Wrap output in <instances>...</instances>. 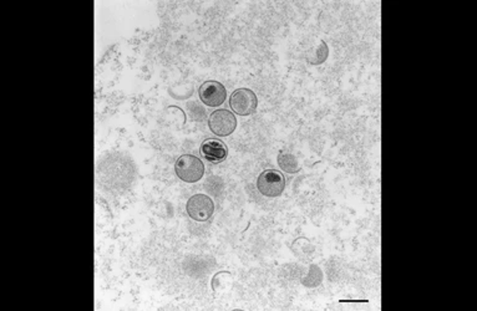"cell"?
Returning a JSON list of instances; mask_svg holds the SVG:
<instances>
[{"label": "cell", "mask_w": 477, "mask_h": 311, "mask_svg": "<svg viewBox=\"0 0 477 311\" xmlns=\"http://www.w3.org/2000/svg\"><path fill=\"white\" fill-rule=\"evenodd\" d=\"M310 59L308 61L313 65H319V63H324L326 58H328V47L324 42H320V45L318 48H315L314 50H310Z\"/></svg>", "instance_id": "cell-9"}, {"label": "cell", "mask_w": 477, "mask_h": 311, "mask_svg": "<svg viewBox=\"0 0 477 311\" xmlns=\"http://www.w3.org/2000/svg\"><path fill=\"white\" fill-rule=\"evenodd\" d=\"M189 218L196 221H207L215 212V203L208 195H194L186 205Z\"/></svg>", "instance_id": "cell-4"}, {"label": "cell", "mask_w": 477, "mask_h": 311, "mask_svg": "<svg viewBox=\"0 0 477 311\" xmlns=\"http://www.w3.org/2000/svg\"><path fill=\"white\" fill-rule=\"evenodd\" d=\"M230 106L237 115L249 116L257 110V96L249 89H238L232 94Z\"/></svg>", "instance_id": "cell-3"}, {"label": "cell", "mask_w": 477, "mask_h": 311, "mask_svg": "<svg viewBox=\"0 0 477 311\" xmlns=\"http://www.w3.org/2000/svg\"><path fill=\"white\" fill-rule=\"evenodd\" d=\"M201 154L210 164H220L227 159L228 148L220 140L208 138L201 145Z\"/></svg>", "instance_id": "cell-7"}, {"label": "cell", "mask_w": 477, "mask_h": 311, "mask_svg": "<svg viewBox=\"0 0 477 311\" xmlns=\"http://www.w3.org/2000/svg\"><path fill=\"white\" fill-rule=\"evenodd\" d=\"M278 164L279 167L283 169L284 172H287V173H298L299 169H300L297 157L294 154H292V153L287 152V151H282V152L279 153Z\"/></svg>", "instance_id": "cell-8"}, {"label": "cell", "mask_w": 477, "mask_h": 311, "mask_svg": "<svg viewBox=\"0 0 477 311\" xmlns=\"http://www.w3.org/2000/svg\"><path fill=\"white\" fill-rule=\"evenodd\" d=\"M199 96L206 106L218 107L227 99V91L218 81H206L199 86Z\"/></svg>", "instance_id": "cell-6"}, {"label": "cell", "mask_w": 477, "mask_h": 311, "mask_svg": "<svg viewBox=\"0 0 477 311\" xmlns=\"http://www.w3.org/2000/svg\"><path fill=\"white\" fill-rule=\"evenodd\" d=\"M175 172L186 183H196L205 174V164L192 154H184L176 161Z\"/></svg>", "instance_id": "cell-1"}, {"label": "cell", "mask_w": 477, "mask_h": 311, "mask_svg": "<svg viewBox=\"0 0 477 311\" xmlns=\"http://www.w3.org/2000/svg\"><path fill=\"white\" fill-rule=\"evenodd\" d=\"M257 188L264 197L276 198L283 193L285 178L277 169H266L258 177Z\"/></svg>", "instance_id": "cell-2"}, {"label": "cell", "mask_w": 477, "mask_h": 311, "mask_svg": "<svg viewBox=\"0 0 477 311\" xmlns=\"http://www.w3.org/2000/svg\"><path fill=\"white\" fill-rule=\"evenodd\" d=\"M208 127L216 136L227 138L236 130V116L230 111L223 109L213 111L208 120Z\"/></svg>", "instance_id": "cell-5"}]
</instances>
